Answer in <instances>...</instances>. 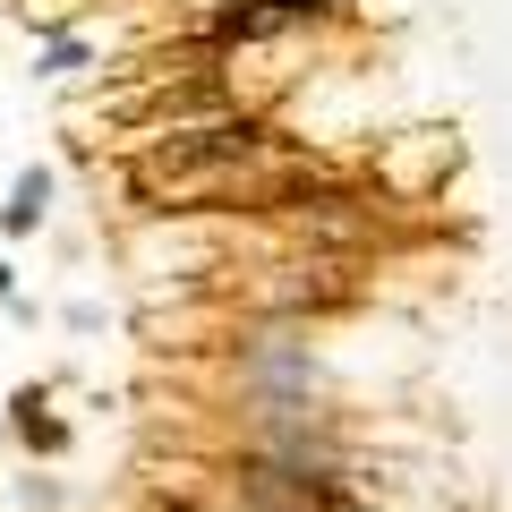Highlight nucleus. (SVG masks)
Masks as SVG:
<instances>
[{"instance_id": "obj_1", "label": "nucleus", "mask_w": 512, "mask_h": 512, "mask_svg": "<svg viewBox=\"0 0 512 512\" xmlns=\"http://www.w3.org/2000/svg\"><path fill=\"white\" fill-rule=\"evenodd\" d=\"M0 427H9V436H18L26 453H43V461H60V453L77 444V427L52 410V393H43V384H26L18 402H9V419H0Z\"/></svg>"}, {"instance_id": "obj_2", "label": "nucleus", "mask_w": 512, "mask_h": 512, "mask_svg": "<svg viewBox=\"0 0 512 512\" xmlns=\"http://www.w3.org/2000/svg\"><path fill=\"white\" fill-rule=\"evenodd\" d=\"M52 197H60V180H52L43 163H26L18 180H9V205H0V231H9V239L43 231V222H52Z\"/></svg>"}, {"instance_id": "obj_3", "label": "nucleus", "mask_w": 512, "mask_h": 512, "mask_svg": "<svg viewBox=\"0 0 512 512\" xmlns=\"http://www.w3.org/2000/svg\"><path fill=\"white\" fill-rule=\"evenodd\" d=\"M94 60H103V35H86V26H60V35H43L35 43V77H86Z\"/></svg>"}, {"instance_id": "obj_4", "label": "nucleus", "mask_w": 512, "mask_h": 512, "mask_svg": "<svg viewBox=\"0 0 512 512\" xmlns=\"http://www.w3.org/2000/svg\"><path fill=\"white\" fill-rule=\"evenodd\" d=\"M60 325H69V333H103V308H94V299H69V308H60Z\"/></svg>"}, {"instance_id": "obj_5", "label": "nucleus", "mask_w": 512, "mask_h": 512, "mask_svg": "<svg viewBox=\"0 0 512 512\" xmlns=\"http://www.w3.org/2000/svg\"><path fill=\"white\" fill-rule=\"evenodd\" d=\"M0 308H9V316H35V299L18 291V265H0Z\"/></svg>"}, {"instance_id": "obj_6", "label": "nucleus", "mask_w": 512, "mask_h": 512, "mask_svg": "<svg viewBox=\"0 0 512 512\" xmlns=\"http://www.w3.org/2000/svg\"><path fill=\"white\" fill-rule=\"evenodd\" d=\"M0 436H9V427H0Z\"/></svg>"}]
</instances>
